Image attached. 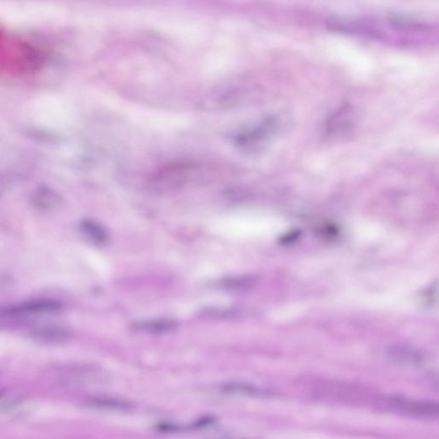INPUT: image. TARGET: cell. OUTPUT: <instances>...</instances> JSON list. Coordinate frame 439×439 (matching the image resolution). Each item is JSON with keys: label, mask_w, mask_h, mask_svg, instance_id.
Returning <instances> with one entry per match:
<instances>
[{"label": "cell", "mask_w": 439, "mask_h": 439, "mask_svg": "<svg viewBox=\"0 0 439 439\" xmlns=\"http://www.w3.org/2000/svg\"><path fill=\"white\" fill-rule=\"evenodd\" d=\"M63 309L61 303L52 300H36L0 308V318L6 321H16L41 316V315L54 314Z\"/></svg>", "instance_id": "cell-1"}, {"label": "cell", "mask_w": 439, "mask_h": 439, "mask_svg": "<svg viewBox=\"0 0 439 439\" xmlns=\"http://www.w3.org/2000/svg\"><path fill=\"white\" fill-rule=\"evenodd\" d=\"M388 406L393 410L406 413L408 415L423 419H434L438 418L439 407L437 403L428 400H411L402 396H391L388 399Z\"/></svg>", "instance_id": "cell-2"}, {"label": "cell", "mask_w": 439, "mask_h": 439, "mask_svg": "<svg viewBox=\"0 0 439 439\" xmlns=\"http://www.w3.org/2000/svg\"><path fill=\"white\" fill-rule=\"evenodd\" d=\"M218 390L221 393L231 395H245L250 398H267L274 395L272 390L241 381H230L221 383Z\"/></svg>", "instance_id": "cell-3"}, {"label": "cell", "mask_w": 439, "mask_h": 439, "mask_svg": "<svg viewBox=\"0 0 439 439\" xmlns=\"http://www.w3.org/2000/svg\"><path fill=\"white\" fill-rule=\"evenodd\" d=\"M85 406L96 410L106 412H131L133 404L123 398L109 395L91 396L85 400Z\"/></svg>", "instance_id": "cell-4"}, {"label": "cell", "mask_w": 439, "mask_h": 439, "mask_svg": "<svg viewBox=\"0 0 439 439\" xmlns=\"http://www.w3.org/2000/svg\"><path fill=\"white\" fill-rule=\"evenodd\" d=\"M178 328V323L172 318H156L139 321L131 326L132 330L148 335L171 333Z\"/></svg>", "instance_id": "cell-5"}, {"label": "cell", "mask_w": 439, "mask_h": 439, "mask_svg": "<svg viewBox=\"0 0 439 439\" xmlns=\"http://www.w3.org/2000/svg\"><path fill=\"white\" fill-rule=\"evenodd\" d=\"M31 336L37 342L46 344H58L66 342L71 338V332L66 328L52 326L37 328L31 331Z\"/></svg>", "instance_id": "cell-6"}, {"label": "cell", "mask_w": 439, "mask_h": 439, "mask_svg": "<svg viewBox=\"0 0 439 439\" xmlns=\"http://www.w3.org/2000/svg\"><path fill=\"white\" fill-rule=\"evenodd\" d=\"M215 417L203 416L188 425H178L171 422H163L156 425L155 430L161 433H178L190 432V430H200L211 428L216 424Z\"/></svg>", "instance_id": "cell-7"}, {"label": "cell", "mask_w": 439, "mask_h": 439, "mask_svg": "<svg viewBox=\"0 0 439 439\" xmlns=\"http://www.w3.org/2000/svg\"><path fill=\"white\" fill-rule=\"evenodd\" d=\"M390 359L403 365H419L424 360V355L418 349L406 346L391 348L388 353Z\"/></svg>", "instance_id": "cell-8"}, {"label": "cell", "mask_w": 439, "mask_h": 439, "mask_svg": "<svg viewBox=\"0 0 439 439\" xmlns=\"http://www.w3.org/2000/svg\"><path fill=\"white\" fill-rule=\"evenodd\" d=\"M81 232L94 244L104 245L109 241V234L104 226L92 220H84L80 224Z\"/></svg>", "instance_id": "cell-9"}, {"label": "cell", "mask_w": 439, "mask_h": 439, "mask_svg": "<svg viewBox=\"0 0 439 439\" xmlns=\"http://www.w3.org/2000/svg\"><path fill=\"white\" fill-rule=\"evenodd\" d=\"M254 283L253 278L246 276L228 277L219 281L220 287L228 291H245L253 287Z\"/></svg>", "instance_id": "cell-10"}, {"label": "cell", "mask_w": 439, "mask_h": 439, "mask_svg": "<svg viewBox=\"0 0 439 439\" xmlns=\"http://www.w3.org/2000/svg\"><path fill=\"white\" fill-rule=\"evenodd\" d=\"M35 206L38 210L45 212L46 214H50L51 212H54L59 210L61 202L52 194L41 193L38 195L35 198Z\"/></svg>", "instance_id": "cell-11"}, {"label": "cell", "mask_w": 439, "mask_h": 439, "mask_svg": "<svg viewBox=\"0 0 439 439\" xmlns=\"http://www.w3.org/2000/svg\"><path fill=\"white\" fill-rule=\"evenodd\" d=\"M19 402V398L8 392L0 390V409H9L16 406Z\"/></svg>", "instance_id": "cell-12"}]
</instances>
